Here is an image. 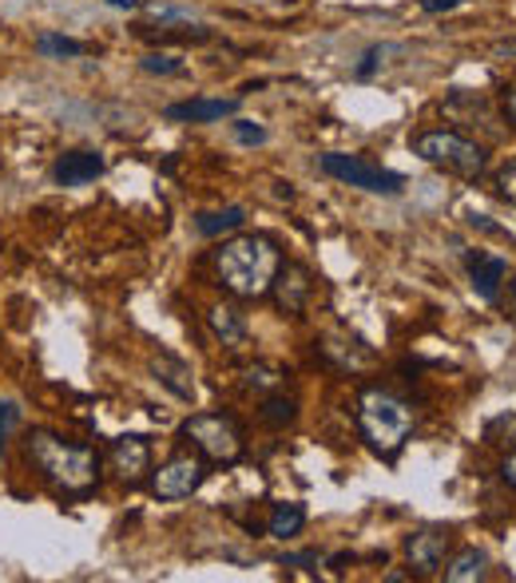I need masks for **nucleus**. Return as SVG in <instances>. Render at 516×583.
Instances as JSON below:
<instances>
[{
  "label": "nucleus",
  "instance_id": "f704fd0d",
  "mask_svg": "<svg viewBox=\"0 0 516 583\" xmlns=\"http://www.w3.org/2000/svg\"><path fill=\"white\" fill-rule=\"evenodd\" d=\"M104 4H111V9H136V4H139V0H104Z\"/></svg>",
  "mask_w": 516,
  "mask_h": 583
},
{
  "label": "nucleus",
  "instance_id": "dca6fc26",
  "mask_svg": "<svg viewBox=\"0 0 516 583\" xmlns=\"http://www.w3.org/2000/svg\"><path fill=\"white\" fill-rule=\"evenodd\" d=\"M488 575V555L481 548H461L445 564L449 583H481Z\"/></svg>",
  "mask_w": 516,
  "mask_h": 583
},
{
  "label": "nucleus",
  "instance_id": "473e14b6",
  "mask_svg": "<svg viewBox=\"0 0 516 583\" xmlns=\"http://www.w3.org/2000/svg\"><path fill=\"white\" fill-rule=\"evenodd\" d=\"M505 314L516 322V278L508 282V290H505Z\"/></svg>",
  "mask_w": 516,
  "mask_h": 583
},
{
  "label": "nucleus",
  "instance_id": "39448f33",
  "mask_svg": "<svg viewBox=\"0 0 516 583\" xmlns=\"http://www.w3.org/2000/svg\"><path fill=\"white\" fill-rule=\"evenodd\" d=\"M183 436L198 453L215 461V465H235L238 456L247 453V441H243V429L235 425V417L227 413H195L183 421Z\"/></svg>",
  "mask_w": 516,
  "mask_h": 583
},
{
  "label": "nucleus",
  "instance_id": "a878e982",
  "mask_svg": "<svg viewBox=\"0 0 516 583\" xmlns=\"http://www.w3.org/2000/svg\"><path fill=\"white\" fill-rule=\"evenodd\" d=\"M235 139L243 143V148H262V143H267V128H258V123H250V119H238Z\"/></svg>",
  "mask_w": 516,
  "mask_h": 583
},
{
  "label": "nucleus",
  "instance_id": "c756f323",
  "mask_svg": "<svg viewBox=\"0 0 516 583\" xmlns=\"http://www.w3.org/2000/svg\"><path fill=\"white\" fill-rule=\"evenodd\" d=\"M501 108H505L508 128L516 131V84H508V88H505V99H501Z\"/></svg>",
  "mask_w": 516,
  "mask_h": 583
},
{
  "label": "nucleus",
  "instance_id": "b1692460",
  "mask_svg": "<svg viewBox=\"0 0 516 583\" xmlns=\"http://www.w3.org/2000/svg\"><path fill=\"white\" fill-rule=\"evenodd\" d=\"M282 377H287V374H282L278 366H250L247 369V386L250 389H262V393H267V389L282 386Z\"/></svg>",
  "mask_w": 516,
  "mask_h": 583
},
{
  "label": "nucleus",
  "instance_id": "0eeeda50",
  "mask_svg": "<svg viewBox=\"0 0 516 583\" xmlns=\"http://www.w3.org/2000/svg\"><path fill=\"white\" fill-rule=\"evenodd\" d=\"M203 481H207V465H203V456L179 453V456H171V461H163V465L151 473V493H155L159 500H187L191 493L203 488Z\"/></svg>",
  "mask_w": 516,
  "mask_h": 583
},
{
  "label": "nucleus",
  "instance_id": "2f4dec72",
  "mask_svg": "<svg viewBox=\"0 0 516 583\" xmlns=\"http://www.w3.org/2000/svg\"><path fill=\"white\" fill-rule=\"evenodd\" d=\"M501 476H505V485L516 488V453L505 456V465H501Z\"/></svg>",
  "mask_w": 516,
  "mask_h": 583
},
{
  "label": "nucleus",
  "instance_id": "1a4fd4ad",
  "mask_svg": "<svg viewBox=\"0 0 516 583\" xmlns=\"http://www.w3.org/2000/svg\"><path fill=\"white\" fill-rule=\"evenodd\" d=\"M310 290H314V278L302 262H287V267H278L275 282H270V294H275L278 310H287V314H302L310 302Z\"/></svg>",
  "mask_w": 516,
  "mask_h": 583
},
{
  "label": "nucleus",
  "instance_id": "2eb2a0df",
  "mask_svg": "<svg viewBox=\"0 0 516 583\" xmlns=\"http://www.w3.org/2000/svg\"><path fill=\"white\" fill-rule=\"evenodd\" d=\"M151 374L163 381V386L171 389V393L179 397V401H191L195 397V381H191V369L183 366V361H175V357L159 354L155 361H151Z\"/></svg>",
  "mask_w": 516,
  "mask_h": 583
},
{
  "label": "nucleus",
  "instance_id": "cd10ccee",
  "mask_svg": "<svg viewBox=\"0 0 516 583\" xmlns=\"http://www.w3.org/2000/svg\"><path fill=\"white\" fill-rule=\"evenodd\" d=\"M496 195L508 198V203H516V163H508V168L496 175Z\"/></svg>",
  "mask_w": 516,
  "mask_h": 583
},
{
  "label": "nucleus",
  "instance_id": "393cba45",
  "mask_svg": "<svg viewBox=\"0 0 516 583\" xmlns=\"http://www.w3.org/2000/svg\"><path fill=\"white\" fill-rule=\"evenodd\" d=\"M20 425V406L17 401H0V456H4V449H9V441H12V429Z\"/></svg>",
  "mask_w": 516,
  "mask_h": 583
},
{
  "label": "nucleus",
  "instance_id": "7c9ffc66",
  "mask_svg": "<svg viewBox=\"0 0 516 583\" xmlns=\"http://www.w3.org/2000/svg\"><path fill=\"white\" fill-rule=\"evenodd\" d=\"M461 4H465V0H421V9L426 12H453V9H461Z\"/></svg>",
  "mask_w": 516,
  "mask_h": 583
},
{
  "label": "nucleus",
  "instance_id": "4be33fe9",
  "mask_svg": "<svg viewBox=\"0 0 516 583\" xmlns=\"http://www.w3.org/2000/svg\"><path fill=\"white\" fill-rule=\"evenodd\" d=\"M294 413H298V401L287 393H270L267 401H262V421H267V425H290Z\"/></svg>",
  "mask_w": 516,
  "mask_h": 583
},
{
  "label": "nucleus",
  "instance_id": "c85d7f7f",
  "mask_svg": "<svg viewBox=\"0 0 516 583\" xmlns=\"http://www.w3.org/2000/svg\"><path fill=\"white\" fill-rule=\"evenodd\" d=\"M148 12H151L155 20H191L187 9H171V4H151Z\"/></svg>",
  "mask_w": 516,
  "mask_h": 583
},
{
  "label": "nucleus",
  "instance_id": "6ab92c4d",
  "mask_svg": "<svg viewBox=\"0 0 516 583\" xmlns=\"http://www.w3.org/2000/svg\"><path fill=\"white\" fill-rule=\"evenodd\" d=\"M302 528H307V508L302 505H275L270 525H267V532L275 536V540H290V536H298Z\"/></svg>",
  "mask_w": 516,
  "mask_h": 583
},
{
  "label": "nucleus",
  "instance_id": "72a5a7b5",
  "mask_svg": "<svg viewBox=\"0 0 516 583\" xmlns=\"http://www.w3.org/2000/svg\"><path fill=\"white\" fill-rule=\"evenodd\" d=\"M381 580H386V583H406V580H413V572H397V568H394V572H386Z\"/></svg>",
  "mask_w": 516,
  "mask_h": 583
},
{
  "label": "nucleus",
  "instance_id": "f8f14e48",
  "mask_svg": "<svg viewBox=\"0 0 516 583\" xmlns=\"http://www.w3.org/2000/svg\"><path fill=\"white\" fill-rule=\"evenodd\" d=\"M238 104L243 99L238 96H218V99H183V104H171L168 108V119H179V123H218V119H230L238 111Z\"/></svg>",
  "mask_w": 516,
  "mask_h": 583
},
{
  "label": "nucleus",
  "instance_id": "412c9836",
  "mask_svg": "<svg viewBox=\"0 0 516 583\" xmlns=\"http://www.w3.org/2000/svg\"><path fill=\"white\" fill-rule=\"evenodd\" d=\"M485 441L496 449H508V453H516V413H501L493 417L485 425Z\"/></svg>",
  "mask_w": 516,
  "mask_h": 583
},
{
  "label": "nucleus",
  "instance_id": "a211bd4d",
  "mask_svg": "<svg viewBox=\"0 0 516 583\" xmlns=\"http://www.w3.org/2000/svg\"><path fill=\"white\" fill-rule=\"evenodd\" d=\"M247 223V210L243 207H223V210H203V215L195 218V230L203 238H218V235H230V230H238Z\"/></svg>",
  "mask_w": 516,
  "mask_h": 583
},
{
  "label": "nucleus",
  "instance_id": "bb28decb",
  "mask_svg": "<svg viewBox=\"0 0 516 583\" xmlns=\"http://www.w3.org/2000/svg\"><path fill=\"white\" fill-rule=\"evenodd\" d=\"M386 52H389V48H369L366 56H362V64L354 68V76H357V79H369V76H374V72L381 68V56H386Z\"/></svg>",
  "mask_w": 516,
  "mask_h": 583
},
{
  "label": "nucleus",
  "instance_id": "f03ea898",
  "mask_svg": "<svg viewBox=\"0 0 516 583\" xmlns=\"http://www.w3.org/2000/svg\"><path fill=\"white\" fill-rule=\"evenodd\" d=\"M357 429L377 456H397L413 433V406L381 386H366L357 393Z\"/></svg>",
  "mask_w": 516,
  "mask_h": 583
},
{
  "label": "nucleus",
  "instance_id": "9b49d317",
  "mask_svg": "<svg viewBox=\"0 0 516 583\" xmlns=\"http://www.w3.org/2000/svg\"><path fill=\"white\" fill-rule=\"evenodd\" d=\"M111 465H116L119 481L123 485H139L143 473H151V445L148 436H119L116 445H111Z\"/></svg>",
  "mask_w": 516,
  "mask_h": 583
},
{
  "label": "nucleus",
  "instance_id": "9d476101",
  "mask_svg": "<svg viewBox=\"0 0 516 583\" xmlns=\"http://www.w3.org/2000/svg\"><path fill=\"white\" fill-rule=\"evenodd\" d=\"M469 278H473V294L481 302H496L501 298V287L508 278V262L501 255H488V250H469L465 255Z\"/></svg>",
  "mask_w": 516,
  "mask_h": 583
},
{
  "label": "nucleus",
  "instance_id": "20e7f679",
  "mask_svg": "<svg viewBox=\"0 0 516 583\" xmlns=\"http://www.w3.org/2000/svg\"><path fill=\"white\" fill-rule=\"evenodd\" d=\"M413 155L426 159L429 168L449 171L456 179H481L488 168V151L481 143L465 139L461 131H445V128L421 131L413 139Z\"/></svg>",
  "mask_w": 516,
  "mask_h": 583
},
{
  "label": "nucleus",
  "instance_id": "6e6552de",
  "mask_svg": "<svg viewBox=\"0 0 516 583\" xmlns=\"http://www.w3.org/2000/svg\"><path fill=\"white\" fill-rule=\"evenodd\" d=\"M449 528H421L406 540V555L413 575H437L445 568V552H449Z\"/></svg>",
  "mask_w": 516,
  "mask_h": 583
},
{
  "label": "nucleus",
  "instance_id": "f3484780",
  "mask_svg": "<svg viewBox=\"0 0 516 583\" xmlns=\"http://www.w3.org/2000/svg\"><path fill=\"white\" fill-rule=\"evenodd\" d=\"M322 354L334 361V366L342 369H362L374 361V354H369V346H362V342H342V337H322Z\"/></svg>",
  "mask_w": 516,
  "mask_h": 583
},
{
  "label": "nucleus",
  "instance_id": "ddd939ff",
  "mask_svg": "<svg viewBox=\"0 0 516 583\" xmlns=\"http://www.w3.org/2000/svg\"><path fill=\"white\" fill-rule=\"evenodd\" d=\"M60 187H84V183H96L104 175V155L99 151H64L52 168Z\"/></svg>",
  "mask_w": 516,
  "mask_h": 583
},
{
  "label": "nucleus",
  "instance_id": "5701e85b",
  "mask_svg": "<svg viewBox=\"0 0 516 583\" xmlns=\"http://www.w3.org/2000/svg\"><path fill=\"white\" fill-rule=\"evenodd\" d=\"M139 68L151 72V76H183L187 64L179 56H171V52H148V56L139 60Z\"/></svg>",
  "mask_w": 516,
  "mask_h": 583
},
{
  "label": "nucleus",
  "instance_id": "aec40b11",
  "mask_svg": "<svg viewBox=\"0 0 516 583\" xmlns=\"http://www.w3.org/2000/svg\"><path fill=\"white\" fill-rule=\"evenodd\" d=\"M36 52L40 56H56V60H76L88 52V44H79V40H72V36H56V32H40Z\"/></svg>",
  "mask_w": 516,
  "mask_h": 583
},
{
  "label": "nucleus",
  "instance_id": "423d86ee",
  "mask_svg": "<svg viewBox=\"0 0 516 583\" xmlns=\"http://www.w3.org/2000/svg\"><path fill=\"white\" fill-rule=\"evenodd\" d=\"M318 168L326 171L330 179L337 183H346V187L357 191H369V195H401L406 191V175H397V171H386L381 163L366 155H342V151H330V155L318 159Z\"/></svg>",
  "mask_w": 516,
  "mask_h": 583
},
{
  "label": "nucleus",
  "instance_id": "4468645a",
  "mask_svg": "<svg viewBox=\"0 0 516 583\" xmlns=\"http://www.w3.org/2000/svg\"><path fill=\"white\" fill-rule=\"evenodd\" d=\"M207 326H211V334L223 342L227 349H243L247 346V322H243V314L238 310H230V306H215L207 314Z\"/></svg>",
  "mask_w": 516,
  "mask_h": 583
},
{
  "label": "nucleus",
  "instance_id": "7ed1b4c3",
  "mask_svg": "<svg viewBox=\"0 0 516 583\" xmlns=\"http://www.w3.org/2000/svg\"><path fill=\"white\" fill-rule=\"evenodd\" d=\"M29 456L60 493H88L99 481V456L88 445H64L52 433H32Z\"/></svg>",
  "mask_w": 516,
  "mask_h": 583
},
{
  "label": "nucleus",
  "instance_id": "f257e3e1",
  "mask_svg": "<svg viewBox=\"0 0 516 583\" xmlns=\"http://www.w3.org/2000/svg\"><path fill=\"white\" fill-rule=\"evenodd\" d=\"M278 267H282V255L267 235H238L215 250V274L223 290H230L235 298H247V302L270 294Z\"/></svg>",
  "mask_w": 516,
  "mask_h": 583
}]
</instances>
